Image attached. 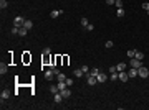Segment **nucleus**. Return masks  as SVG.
Returning <instances> with one entry per match:
<instances>
[{"label":"nucleus","mask_w":149,"mask_h":110,"mask_svg":"<svg viewBox=\"0 0 149 110\" xmlns=\"http://www.w3.org/2000/svg\"><path fill=\"white\" fill-rule=\"evenodd\" d=\"M65 82H66V85H68V87H71V85H73V79H66Z\"/></svg>","instance_id":"nucleus-30"},{"label":"nucleus","mask_w":149,"mask_h":110,"mask_svg":"<svg viewBox=\"0 0 149 110\" xmlns=\"http://www.w3.org/2000/svg\"><path fill=\"white\" fill-rule=\"evenodd\" d=\"M116 15H118L119 18H121V17H124V10H123V8H118V12H116Z\"/></svg>","instance_id":"nucleus-25"},{"label":"nucleus","mask_w":149,"mask_h":110,"mask_svg":"<svg viewBox=\"0 0 149 110\" xmlns=\"http://www.w3.org/2000/svg\"><path fill=\"white\" fill-rule=\"evenodd\" d=\"M60 81H66V76L63 72H58L56 74V82H60Z\"/></svg>","instance_id":"nucleus-16"},{"label":"nucleus","mask_w":149,"mask_h":110,"mask_svg":"<svg viewBox=\"0 0 149 110\" xmlns=\"http://www.w3.org/2000/svg\"><path fill=\"white\" fill-rule=\"evenodd\" d=\"M50 92L55 95L56 92H60V89H58V85H50Z\"/></svg>","instance_id":"nucleus-19"},{"label":"nucleus","mask_w":149,"mask_h":110,"mask_svg":"<svg viewBox=\"0 0 149 110\" xmlns=\"http://www.w3.org/2000/svg\"><path fill=\"white\" fill-rule=\"evenodd\" d=\"M118 79L123 81V82H128V81H129V76H128L126 71H119V72H118Z\"/></svg>","instance_id":"nucleus-3"},{"label":"nucleus","mask_w":149,"mask_h":110,"mask_svg":"<svg viewBox=\"0 0 149 110\" xmlns=\"http://www.w3.org/2000/svg\"><path fill=\"white\" fill-rule=\"evenodd\" d=\"M61 13H63V10H51V12H50V17H51V18H58Z\"/></svg>","instance_id":"nucleus-7"},{"label":"nucleus","mask_w":149,"mask_h":110,"mask_svg":"<svg viewBox=\"0 0 149 110\" xmlns=\"http://www.w3.org/2000/svg\"><path fill=\"white\" fill-rule=\"evenodd\" d=\"M88 23H90V22H88V18H85V17H83V18H81V26L85 28V26H86Z\"/></svg>","instance_id":"nucleus-26"},{"label":"nucleus","mask_w":149,"mask_h":110,"mask_svg":"<svg viewBox=\"0 0 149 110\" xmlns=\"http://www.w3.org/2000/svg\"><path fill=\"white\" fill-rule=\"evenodd\" d=\"M142 8H144L146 12H149V4H147V2H144V4H142Z\"/></svg>","instance_id":"nucleus-31"},{"label":"nucleus","mask_w":149,"mask_h":110,"mask_svg":"<svg viewBox=\"0 0 149 110\" xmlns=\"http://www.w3.org/2000/svg\"><path fill=\"white\" fill-rule=\"evenodd\" d=\"M8 97H10V90H7V89H5L2 94H0V99H2V102H4V100H7Z\"/></svg>","instance_id":"nucleus-9"},{"label":"nucleus","mask_w":149,"mask_h":110,"mask_svg":"<svg viewBox=\"0 0 149 110\" xmlns=\"http://www.w3.org/2000/svg\"><path fill=\"white\" fill-rule=\"evenodd\" d=\"M126 54H128L129 58H134V56H136V51H134V49H129V51H128Z\"/></svg>","instance_id":"nucleus-27"},{"label":"nucleus","mask_w":149,"mask_h":110,"mask_svg":"<svg viewBox=\"0 0 149 110\" xmlns=\"http://www.w3.org/2000/svg\"><path fill=\"white\" fill-rule=\"evenodd\" d=\"M18 30H20V26H13V28L10 30V33H12V35H18Z\"/></svg>","instance_id":"nucleus-22"},{"label":"nucleus","mask_w":149,"mask_h":110,"mask_svg":"<svg viewBox=\"0 0 149 110\" xmlns=\"http://www.w3.org/2000/svg\"><path fill=\"white\" fill-rule=\"evenodd\" d=\"M128 76H129V79H134V77H137V69H136V67H131V69L128 71Z\"/></svg>","instance_id":"nucleus-6"},{"label":"nucleus","mask_w":149,"mask_h":110,"mask_svg":"<svg viewBox=\"0 0 149 110\" xmlns=\"http://www.w3.org/2000/svg\"><path fill=\"white\" fill-rule=\"evenodd\" d=\"M116 69H118V72H119V71H124V69H126V64H124V62H119V64H116Z\"/></svg>","instance_id":"nucleus-18"},{"label":"nucleus","mask_w":149,"mask_h":110,"mask_svg":"<svg viewBox=\"0 0 149 110\" xmlns=\"http://www.w3.org/2000/svg\"><path fill=\"white\" fill-rule=\"evenodd\" d=\"M73 74H74V77H81L85 72H83V69L80 67V69H74V71H73Z\"/></svg>","instance_id":"nucleus-12"},{"label":"nucleus","mask_w":149,"mask_h":110,"mask_svg":"<svg viewBox=\"0 0 149 110\" xmlns=\"http://www.w3.org/2000/svg\"><path fill=\"white\" fill-rule=\"evenodd\" d=\"M27 33H28V30H27L25 26H20V30H18V35H20V36H27Z\"/></svg>","instance_id":"nucleus-14"},{"label":"nucleus","mask_w":149,"mask_h":110,"mask_svg":"<svg viewBox=\"0 0 149 110\" xmlns=\"http://www.w3.org/2000/svg\"><path fill=\"white\" fill-rule=\"evenodd\" d=\"M134 58H136V59H139V61H142V59H144V54H142V53H139V51H136V56H134Z\"/></svg>","instance_id":"nucleus-20"},{"label":"nucleus","mask_w":149,"mask_h":110,"mask_svg":"<svg viewBox=\"0 0 149 110\" xmlns=\"http://www.w3.org/2000/svg\"><path fill=\"white\" fill-rule=\"evenodd\" d=\"M147 13H149V12H147Z\"/></svg>","instance_id":"nucleus-34"},{"label":"nucleus","mask_w":149,"mask_h":110,"mask_svg":"<svg viewBox=\"0 0 149 110\" xmlns=\"http://www.w3.org/2000/svg\"><path fill=\"white\" fill-rule=\"evenodd\" d=\"M7 71H8V67H7V64H4V62H2V64H0V74L4 76V74H7Z\"/></svg>","instance_id":"nucleus-11"},{"label":"nucleus","mask_w":149,"mask_h":110,"mask_svg":"<svg viewBox=\"0 0 149 110\" xmlns=\"http://www.w3.org/2000/svg\"><path fill=\"white\" fill-rule=\"evenodd\" d=\"M99 72H101V71H99L98 67H93V69H90V76H95V77H96Z\"/></svg>","instance_id":"nucleus-15"},{"label":"nucleus","mask_w":149,"mask_h":110,"mask_svg":"<svg viewBox=\"0 0 149 110\" xmlns=\"http://www.w3.org/2000/svg\"><path fill=\"white\" fill-rule=\"evenodd\" d=\"M109 81H118V71H116V72H111V76H109Z\"/></svg>","instance_id":"nucleus-21"},{"label":"nucleus","mask_w":149,"mask_h":110,"mask_svg":"<svg viewBox=\"0 0 149 110\" xmlns=\"http://www.w3.org/2000/svg\"><path fill=\"white\" fill-rule=\"evenodd\" d=\"M60 94L63 95V99H68V97L71 95V90H70V87H66V89H63V90H61Z\"/></svg>","instance_id":"nucleus-8"},{"label":"nucleus","mask_w":149,"mask_h":110,"mask_svg":"<svg viewBox=\"0 0 149 110\" xmlns=\"http://www.w3.org/2000/svg\"><path fill=\"white\" fill-rule=\"evenodd\" d=\"M23 26H25L27 30H32V26H33V22H32V20H25V23H23Z\"/></svg>","instance_id":"nucleus-13"},{"label":"nucleus","mask_w":149,"mask_h":110,"mask_svg":"<svg viewBox=\"0 0 149 110\" xmlns=\"http://www.w3.org/2000/svg\"><path fill=\"white\" fill-rule=\"evenodd\" d=\"M129 66H131V67H136V69H139V67L142 66V61H139V59H136V58H131V61H129Z\"/></svg>","instance_id":"nucleus-2"},{"label":"nucleus","mask_w":149,"mask_h":110,"mask_svg":"<svg viewBox=\"0 0 149 110\" xmlns=\"http://www.w3.org/2000/svg\"><path fill=\"white\" fill-rule=\"evenodd\" d=\"M104 2H106V5H109V7H111V5H114L116 0H104Z\"/></svg>","instance_id":"nucleus-32"},{"label":"nucleus","mask_w":149,"mask_h":110,"mask_svg":"<svg viewBox=\"0 0 149 110\" xmlns=\"http://www.w3.org/2000/svg\"><path fill=\"white\" fill-rule=\"evenodd\" d=\"M104 46H106V48H108V49H111V48H113V46H114V43H113V41H111V40H109V41H106V43H104Z\"/></svg>","instance_id":"nucleus-23"},{"label":"nucleus","mask_w":149,"mask_h":110,"mask_svg":"<svg viewBox=\"0 0 149 110\" xmlns=\"http://www.w3.org/2000/svg\"><path fill=\"white\" fill-rule=\"evenodd\" d=\"M7 7H8V2H7V0H0V8L5 10Z\"/></svg>","instance_id":"nucleus-17"},{"label":"nucleus","mask_w":149,"mask_h":110,"mask_svg":"<svg viewBox=\"0 0 149 110\" xmlns=\"http://www.w3.org/2000/svg\"><path fill=\"white\" fill-rule=\"evenodd\" d=\"M96 79H98V82H101V84H103V82H106V81H108V74H106V72H99V74L96 76Z\"/></svg>","instance_id":"nucleus-5"},{"label":"nucleus","mask_w":149,"mask_h":110,"mask_svg":"<svg viewBox=\"0 0 149 110\" xmlns=\"http://www.w3.org/2000/svg\"><path fill=\"white\" fill-rule=\"evenodd\" d=\"M53 100H55V103H60V102L63 100V95H61L60 92H56V94L53 95Z\"/></svg>","instance_id":"nucleus-10"},{"label":"nucleus","mask_w":149,"mask_h":110,"mask_svg":"<svg viewBox=\"0 0 149 110\" xmlns=\"http://www.w3.org/2000/svg\"><path fill=\"white\" fill-rule=\"evenodd\" d=\"M50 53H51V49H50V48L46 46V48L43 49V54H46V56H50Z\"/></svg>","instance_id":"nucleus-29"},{"label":"nucleus","mask_w":149,"mask_h":110,"mask_svg":"<svg viewBox=\"0 0 149 110\" xmlns=\"http://www.w3.org/2000/svg\"><path fill=\"white\" fill-rule=\"evenodd\" d=\"M114 5H116V8H123V0H116Z\"/></svg>","instance_id":"nucleus-24"},{"label":"nucleus","mask_w":149,"mask_h":110,"mask_svg":"<svg viewBox=\"0 0 149 110\" xmlns=\"http://www.w3.org/2000/svg\"><path fill=\"white\" fill-rule=\"evenodd\" d=\"M93 28H95V25H91V23H88V25L85 26V30H86V31H91Z\"/></svg>","instance_id":"nucleus-28"},{"label":"nucleus","mask_w":149,"mask_h":110,"mask_svg":"<svg viewBox=\"0 0 149 110\" xmlns=\"http://www.w3.org/2000/svg\"><path fill=\"white\" fill-rule=\"evenodd\" d=\"M81 69H83V72H85V74H88V72H90V67H88V66H83Z\"/></svg>","instance_id":"nucleus-33"},{"label":"nucleus","mask_w":149,"mask_h":110,"mask_svg":"<svg viewBox=\"0 0 149 110\" xmlns=\"http://www.w3.org/2000/svg\"><path fill=\"white\" fill-rule=\"evenodd\" d=\"M23 23H25V18L23 17H15V20H13V25L15 26H23Z\"/></svg>","instance_id":"nucleus-4"},{"label":"nucleus","mask_w":149,"mask_h":110,"mask_svg":"<svg viewBox=\"0 0 149 110\" xmlns=\"http://www.w3.org/2000/svg\"><path fill=\"white\" fill-rule=\"evenodd\" d=\"M149 76V71H147V67L146 66H141L139 69H137V77H142V79H146Z\"/></svg>","instance_id":"nucleus-1"}]
</instances>
